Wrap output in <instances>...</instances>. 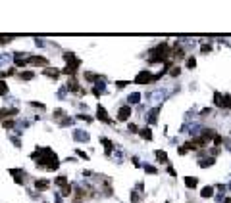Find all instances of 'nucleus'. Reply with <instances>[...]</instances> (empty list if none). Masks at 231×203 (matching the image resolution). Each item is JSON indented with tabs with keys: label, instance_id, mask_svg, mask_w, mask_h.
<instances>
[{
	"label": "nucleus",
	"instance_id": "9",
	"mask_svg": "<svg viewBox=\"0 0 231 203\" xmlns=\"http://www.w3.org/2000/svg\"><path fill=\"white\" fill-rule=\"evenodd\" d=\"M14 115H18V109H0V121L4 117H14Z\"/></svg>",
	"mask_w": 231,
	"mask_h": 203
},
{
	"label": "nucleus",
	"instance_id": "15",
	"mask_svg": "<svg viewBox=\"0 0 231 203\" xmlns=\"http://www.w3.org/2000/svg\"><path fill=\"white\" fill-rule=\"evenodd\" d=\"M100 142H102V146L106 148V153H112V149H114V146H112V142L108 140V138H102V140H100Z\"/></svg>",
	"mask_w": 231,
	"mask_h": 203
},
{
	"label": "nucleus",
	"instance_id": "6",
	"mask_svg": "<svg viewBox=\"0 0 231 203\" xmlns=\"http://www.w3.org/2000/svg\"><path fill=\"white\" fill-rule=\"evenodd\" d=\"M96 117L100 119V121H104V123H112V119L108 117V113H106V109L102 105H98V109H96Z\"/></svg>",
	"mask_w": 231,
	"mask_h": 203
},
{
	"label": "nucleus",
	"instance_id": "1",
	"mask_svg": "<svg viewBox=\"0 0 231 203\" xmlns=\"http://www.w3.org/2000/svg\"><path fill=\"white\" fill-rule=\"evenodd\" d=\"M171 54V50H170V46L166 44V42H162L160 46H156L154 50H150V63H160V61H164L166 57H168Z\"/></svg>",
	"mask_w": 231,
	"mask_h": 203
},
{
	"label": "nucleus",
	"instance_id": "17",
	"mask_svg": "<svg viewBox=\"0 0 231 203\" xmlns=\"http://www.w3.org/2000/svg\"><path fill=\"white\" fill-rule=\"evenodd\" d=\"M139 102H141V94H131V96H129V105H131V104H139Z\"/></svg>",
	"mask_w": 231,
	"mask_h": 203
},
{
	"label": "nucleus",
	"instance_id": "28",
	"mask_svg": "<svg viewBox=\"0 0 231 203\" xmlns=\"http://www.w3.org/2000/svg\"><path fill=\"white\" fill-rule=\"evenodd\" d=\"M129 130H131V132H139V127L133 125V123H129Z\"/></svg>",
	"mask_w": 231,
	"mask_h": 203
},
{
	"label": "nucleus",
	"instance_id": "29",
	"mask_svg": "<svg viewBox=\"0 0 231 203\" xmlns=\"http://www.w3.org/2000/svg\"><path fill=\"white\" fill-rule=\"evenodd\" d=\"M2 127H4V128H12V127H14V123H12V121H4V123H2Z\"/></svg>",
	"mask_w": 231,
	"mask_h": 203
},
{
	"label": "nucleus",
	"instance_id": "11",
	"mask_svg": "<svg viewBox=\"0 0 231 203\" xmlns=\"http://www.w3.org/2000/svg\"><path fill=\"white\" fill-rule=\"evenodd\" d=\"M200 195H202V197H212V195H214V188H212V186L202 188V190H200Z\"/></svg>",
	"mask_w": 231,
	"mask_h": 203
},
{
	"label": "nucleus",
	"instance_id": "22",
	"mask_svg": "<svg viewBox=\"0 0 231 203\" xmlns=\"http://www.w3.org/2000/svg\"><path fill=\"white\" fill-rule=\"evenodd\" d=\"M33 77H35V73H31V71H25V73H21V79H23V81H31Z\"/></svg>",
	"mask_w": 231,
	"mask_h": 203
},
{
	"label": "nucleus",
	"instance_id": "32",
	"mask_svg": "<svg viewBox=\"0 0 231 203\" xmlns=\"http://www.w3.org/2000/svg\"><path fill=\"white\" fill-rule=\"evenodd\" d=\"M202 52L208 54V52H210V46H206V44H204V46H202Z\"/></svg>",
	"mask_w": 231,
	"mask_h": 203
},
{
	"label": "nucleus",
	"instance_id": "4",
	"mask_svg": "<svg viewBox=\"0 0 231 203\" xmlns=\"http://www.w3.org/2000/svg\"><path fill=\"white\" fill-rule=\"evenodd\" d=\"M27 63H31V65H48V60L42 57V56H31L27 60Z\"/></svg>",
	"mask_w": 231,
	"mask_h": 203
},
{
	"label": "nucleus",
	"instance_id": "5",
	"mask_svg": "<svg viewBox=\"0 0 231 203\" xmlns=\"http://www.w3.org/2000/svg\"><path fill=\"white\" fill-rule=\"evenodd\" d=\"M129 115H131V105H123V107L119 109V113H118V119H119V121H127Z\"/></svg>",
	"mask_w": 231,
	"mask_h": 203
},
{
	"label": "nucleus",
	"instance_id": "2",
	"mask_svg": "<svg viewBox=\"0 0 231 203\" xmlns=\"http://www.w3.org/2000/svg\"><path fill=\"white\" fill-rule=\"evenodd\" d=\"M137 84H148V83H154V75L152 73H148V71H141V73H137L135 77V81Z\"/></svg>",
	"mask_w": 231,
	"mask_h": 203
},
{
	"label": "nucleus",
	"instance_id": "26",
	"mask_svg": "<svg viewBox=\"0 0 231 203\" xmlns=\"http://www.w3.org/2000/svg\"><path fill=\"white\" fill-rule=\"evenodd\" d=\"M144 169H147V172H148V175H156V169H154V167L147 165V167H144Z\"/></svg>",
	"mask_w": 231,
	"mask_h": 203
},
{
	"label": "nucleus",
	"instance_id": "19",
	"mask_svg": "<svg viewBox=\"0 0 231 203\" xmlns=\"http://www.w3.org/2000/svg\"><path fill=\"white\" fill-rule=\"evenodd\" d=\"M171 54H173V57H177V60H179V57H183V56H185V54H183V50L179 48V46H175V48H173V52H171Z\"/></svg>",
	"mask_w": 231,
	"mask_h": 203
},
{
	"label": "nucleus",
	"instance_id": "3",
	"mask_svg": "<svg viewBox=\"0 0 231 203\" xmlns=\"http://www.w3.org/2000/svg\"><path fill=\"white\" fill-rule=\"evenodd\" d=\"M79 65H81V61H79V60H73L71 63H68L66 67H64V73H66V75H75V71H77Z\"/></svg>",
	"mask_w": 231,
	"mask_h": 203
},
{
	"label": "nucleus",
	"instance_id": "10",
	"mask_svg": "<svg viewBox=\"0 0 231 203\" xmlns=\"http://www.w3.org/2000/svg\"><path fill=\"white\" fill-rule=\"evenodd\" d=\"M197 184H198V180L194 176H185V186L187 188H197Z\"/></svg>",
	"mask_w": 231,
	"mask_h": 203
},
{
	"label": "nucleus",
	"instance_id": "23",
	"mask_svg": "<svg viewBox=\"0 0 231 203\" xmlns=\"http://www.w3.org/2000/svg\"><path fill=\"white\" fill-rule=\"evenodd\" d=\"M214 144H216V146H221V144H223V140H221L220 134H214Z\"/></svg>",
	"mask_w": 231,
	"mask_h": 203
},
{
	"label": "nucleus",
	"instance_id": "30",
	"mask_svg": "<svg viewBox=\"0 0 231 203\" xmlns=\"http://www.w3.org/2000/svg\"><path fill=\"white\" fill-rule=\"evenodd\" d=\"M179 73H181V71H179V67H173V69H171V75H173V77H177Z\"/></svg>",
	"mask_w": 231,
	"mask_h": 203
},
{
	"label": "nucleus",
	"instance_id": "14",
	"mask_svg": "<svg viewBox=\"0 0 231 203\" xmlns=\"http://www.w3.org/2000/svg\"><path fill=\"white\" fill-rule=\"evenodd\" d=\"M68 86H69V90H73V92H75V90H79V92H83L81 88H79V84H77V81H75L73 77L69 79V83H68Z\"/></svg>",
	"mask_w": 231,
	"mask_h": 203
},
{
	"label": "nucleus",
	"instance_id": "8",
	"mask_svg": "<svg viewBox=\"0 0 231 203\" xmlns=\"http://www.w3.org/2000/svg\"><path fill=\"white\" fill-rule=\"evenodd\" d=\"M46 77H50V79H58V75H60V71L58 69H52V67H45V71H42Z\"/></svg>",
	"mask_w": 231,
	"mask_h": 203
},
{
	"label": "nucleus",
	"instance_id": "33",
	"mask_svg": "<svg viewBox=\"0 0 231 203\" xmlns=\"http://www.w3.org/2000/svg\"><path fill=\"white\" fill-rule=\"evenodd\" d=\"M8 40H10V39H4V37H0V44H6Z\"/></svg>",
	"mask_w": 231,
	"mask_h": 203
},
{
	"label": "nucleus",
	"instance_id": "16",
	"mask_svg": "<svg viewBox=\"0 0 231 203\" xmlns=\"http://www.w3.org/2000/svg\"><path fill=\"white\" fill-rule=\"evenodd\" d=\"M214 104L218 105V107H221V104H223V94H220V92L214 94Z\"/></svg>",
	"mask_w": 231,
	"mask_h": 203
},
{
	"label": "nucleus",
	"instance_id": "7",
	"mask_svg": "<svg viewBox=\"0 0 231 203\" xmlns=\"http://www.w3.org/2000/svg\"><path fill=\"white\" fill-rule=\"evenodd\" d=\"M48 186H50V182L46 178H41V180H37V182H35V188H37L39 192H45V190H48Z\"/></svg>",
	"mask_w": 231,
	"mask_h": 203
},
{
	"label": "nucleus",
	"instance_id": "18",
	"mask_svg": "<svg viewBox=\"0 0 231 203\" xmlns=\"http://www.w3.org/2000/svg\"><path fill=\"white\" fill-rule=\"evenodd\" d=\"M54 184H58V186L64 188V186H68V178H66V176H58V178L54 180Z\"/></svg>",
	"mask_w": 231,
	"mask_h": 203
},
{
	"label": "nucleus",
	"instance_id": "24",
	"mask_svg": "<svg viewBox=\"0 0 231 203\" xmlns=\"http://www.w3.org/2000/svg\"><path fill=\"white\" fill-rule=\"evenodd\" d=\"M156 117H158V109H152V113H150V119H148V121H150V123H154Z\"/></svg>",
	"mask_w": 231,
	"mask_h": 203
},
{
	"label": "nucleus",
	"instance_id": "34",
	"mask_svg": "<svg viewBox=\"0 0 231 203\" xmlns=\"http://www.w3.org/2000/svg\"><path fill=\"white\" fill-rule=\"evenodd\" d=\"M223 203H231V197H225V199H223Z\"/></svg>",
	"mask_w": 231,
	"mask_h": 203
},
{
	"label": "nucleus",
	"instance_id": "27",
	"mask_svg": "<svg viewBox=\"0 0 231 203\" xmlns=\"http://www.w3.org/2000/svg\"><path fill=\"white\" fill-rule=\"evenodd\" d=\"M71 194V188L69 186H64V190H62V195H69Z\"/></svg>",
	"mask_w": 231,
	"mask_h": 203
},
{
	"label": "nucleus",
	"instance_id": "20",
	"mask_svg": "<svg viewBox=\"0 0 231 203\" xmlns=\"http://www.w3.org/2000/svg\"><path fill=\"white\" fill-rule=\"evenodd\" d=\"M6 94H8V84L4 81H0V96H6Z\"/></svg>",
	"mask_w": 231,
	"mask_h": 203
},
{
	"label": "nucleus",
	"instance_id": "21",
	"mask_svg": "<svg viewBox=\"0 0 231 203\" xmlns=\"http://www.w3.org/2000/svg\"><path fill=\"white\" fill-rule=\"evenodd\" d=\"M187 67H189V69H194V67H197V60H194L193 56L187 57Z\"/></svg>",
	"mask_w": 231,
	"mask_h": 203
},
{
	"label": "nucleus",
	"instance_id": "31",
	"mask_svg": "<svg viewBox=\"0 0 231 203\" xmlns=\"http://www.w3.org/2000/svg\"><path fill=\"white\" fill-rule=\"evenodd\" d=\"M77 155H81L83 159H89V157H87V153H85V151H81V149H77Z\"/></svg>",
	"mask_w": 231,
	"mask_h": 203
},
{
	"label": "nucleus",
	"instance_id": "25",
	"mask_svg": "<svg viewBox=\"0 0 231 203\" xmlns=\"http://www.w3.org/2000/svg\"><path fill=\"white\" fill-rule=\"evenodd\" d=\"M100 92H102V84H100V86H95V88H92V94H95V96H100Z\"/></svg>",
	"mask_w": 231,
	"mask_h": 203
},
{
	"label": "nucleus",
	"instance_id": "12",
	"mask_svg": "<svg viewBox=\"0 0 231 203\" xmlns=\"http://www.w3.org/2000/svg\"><path fill=\"white\" fill-rule=\"evenodd\" d=\"M139 134L143 136L144 140H150V138H152V130H150L148 127H147V128H141V130H139Z\"/></svg>",
	"mask_w": 231,
	"mask_h": 203
},
{
	"label": "nucleus",
	"instance_id": "13",
	"mask_svg": "<svg viewBox=\"0 0 231 203\" xmlns=\"http://www.w3.org/2000/svg\"><path fill=\"white\" fill-rule=\"evenodd\" d=\"M156 159H158L160 163H168V155H166V151H162V149L156 151Z\"/></svg>",
	"mask_w": 231,
	"mask_h": 203
}]
</instances>
